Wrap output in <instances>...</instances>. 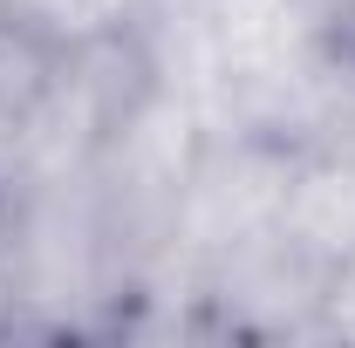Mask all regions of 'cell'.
Instances as JSON below:
<instances>
[{
  "instance_id": "obj_3",
  "label": "cell",
  "mask_w": 355,
  "mask_h": 348,
  "mask_svg": "<svg viewBox=\"0 0 355 348\" xmlns=\"http://www.w3.org/2000/svg\"><path fill=\"white\" fill-rule=\"evenodd\" d=\"M280 239L314 266L335 273L355 253V150H294L287 205H280Z\"/></svg>"
},
{
  "instance_id": "obj_1",
  "label": "cell",
  "mask_w": 355,
  "mask_h": 348,
  "mask_svg": "<svg viewBox=\"0 0 355 348\" xmlns=\"http://www.w3.org/2000/svg\"><path fill=\"white\" fill-rule=\"evenodd\" d=\"M205 137H212V116L198 110V96L150 76L130 96V110L89 150L83 184H89V205H96V225H103V246L123 273V301H130V287L157 280L171 266L178 218L191 198Z\"/></svg>"
},
{
  "instance_id": "obj_7",
  "label": "cell",
  "mask_w": 355,
  "mask_h": 348,
  "mask_svg": "<svg viewBox=\"0 0 355 348\" xmlns=\"http://www.w3.org/2000/svg\"><path fill=\"white\" fill-rule=\"evenodd\" d=\"M328 48L355 69V0H328Z\"/></svg>"
},
{
  "instance_id": "obj_2",
  "label": "cell",
  "mask_w": 355,
  "mask_h": 348,
  "mask_svg": "<svg viewBox=\"0 0 355 348\" xmlns=\"http://www.w3.org/2000/svg\"><path fill=\"white\" fill-rule=\"evenodd\" d=\"M287 177H294V143L260 130H212L198 177H191V198H184V218H178L171 266L157 280H198V273L280 239Z\"/></svg>"
},
{
  "instance_id": "obj_4",
  "label": "cell",
  "mask_w": 355,
  "mask_h": 348,
  "mask_svg": "<svg viewBox=\"0 0 355 348\" xmlns=\"http://www.w3.org/2000/svg\"><path fill=\"white\" fill-rule=\"evenodd\" d=\"M0 7L14 21H28L42 42H55L62 55H76V48H103V42L137 35L150 0H0Z\"/></svg>"
},
{
  "instance_id": "obj_6",
  "label": "cell",
  "mask_w": 355,
  "mask_h": 348,
  "mask_svg": "<svg viewBox=\"0 0 355 348\" xmlns=\"http://www.w3.org/2000/svg\"><path fill=\"white\" fill-rule=\"evenodd\" d=\"M321 342H355V253L321 287Z\"/></svg>"
},
{
  "instance_id": "obj_5",
  "label": "cell",
  "mask_w": 355,
  "mask_h": 348,
  "mask_svg": "<svg viewBox=\"0 0 355 348\" xmlns=\"http://www.w3.org/2000/svg\"><path fill=\"white\" fill-rule=\"evenodd\" d=\"M62 48L42 42L28 21H14L7 7H0V116H14L21 130L42 116V103L55 96V82H62Z\"/></svg>"
}]
</instances>
